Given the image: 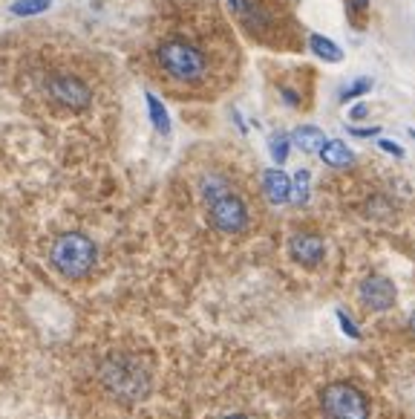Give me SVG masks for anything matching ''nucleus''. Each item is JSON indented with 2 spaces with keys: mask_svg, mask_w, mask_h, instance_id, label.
<instances>
[{
  "mask_svg": "<svg viewBox=\"0 0 415 419\" xmlns=\"http://www.w3.org/2000/svg\"><path fill=\"white\" fill-rule=\"evenodd\" d=\"M95 376L101 390L113 402H124V405L145 402L153 388L150 365L138 353H107L98 361Z\"/></svg>",
  "mask_w": 415,
  "mask_h": 419,
  "instance_id": "f257e3e1",
  "label": "nucleus"
},
{
  "mask_svg": "<svg viewBox=\"0 0 415 419\" xmlns=\"http://www.w3.org/2000/svg\"><path fill=\"white\" fill-rule=\"evenodd\" d=\"M156 64L165 70L168 79H173L176 84H202L211 72V61L208 52L188 41V38H165L156 47Z\"/></svg>",
  "mask_w": 415,
  "mask_h": 419,
  "instance_id": "f03ea898",
  "label": "nucleus"
},
{
  "mask_svg": "<svg viewBox=\"0 0 415 419\" xmlns=\"http://www.w3.org/2000/svg\"><path fill=\"white\" fill-rule=\"evenodd\" d=\"M95 258H98L95 243L87 235H78V232H67L61 237H55L52 252H49L52 266L64 278H84L95 266Z\"/></svg>",
  "mask_w": 415,
  "mask_h": 419,
  "instance_id": "7ed1b4c3",
  "label": "nucleus"
},
{
  "mask_svg": "<svg viewBox=\"0 0 415 419\" xmlns=\"http://www.w3.org/2000/svg\"><path fill=\"white\" fill-rule=\"evenodd\" d=\"M320 405L329 419H369V399L352 382H332L320 393Z\"/></svg>",
  "mask_w": 415,
  "mask_h": 419,
  "instance_id": "20e7f679",
  "label": "nucleus"
},
{
  "mask_svg": "<svg viewBox=\"0 0 415 419\" xmlns=\"http://www.w3.org/2000/svg\"><path fill=\"white\" fill-rule=\"evenodd\" d=\"M47 96H49L52 104L67 107V110H87L90 102H92L90 87L81 79H75V75H64V72L52 75V79L47 81Z\"/></svg>",
  "mask_w": 415,
  "mask_h": 419,
  "instance_id": "39448f33",
  "label": "nucleus"
},
{
  "mask_svg": "<svg viewBox=\"0 0 415 419\" xmlns=\"http://www.w3.org/2000/svg\"><path fill=\"white\" fill-rule=\"evenodd\" d=\"M208 217H211V223L216 228H220V232L240 235L243 228L248 226V208L236 194L225 191L222 197H216V200L208 203Z\"/></svg>",
  "mask_w": 415,
  "mask_h": 419,
  "instance_id": "423d86ee",
  "label": "nucleus"
},
{
  "mask_svg": "<svg viewBox=\"0 0 415 419\" xmlns=\"http://www.w3.org/2000/svg\"><path fill=\"white\" fill-rule=\"evenodd\" d=\"M358 292H361V301L375 313H384L395 303V287H392V280L384 278V275H369L361 283Z\"/></svg>",
  "mask_w": 415,
  "mask_h": 419,
  "instance_id": "0eeeda50",
  "label": "nucleus"
},
{
  "mask_svg": "<svg viewBox=\"0 0 415 419\" xmlns=\"http://www.w3.org/2000/svg\"><path fill=\"white\" fill-rule=\"evenodd\" d=\"M288 252H291L294 260L303 263V266H318L323 260V255H326V246H323V240L318 235L300 232V235H294L288 240Z\"/></svg>",
  "mask_w": 415,
  "mask_h": 419,
  "instance_id": "6e6552de",
  "label": "nucleus"
},
{
  "mask_svg": "<svg viewBox=\"0 0 415 419\" xmlns=\"http://www.w3.org/2000/svg\"><path fill=\"white\" fill-rule=\"evenodd\" d=\"M263 191L266 197L274 203V205H283L288 203V194H291V177L280 168H268L263 174Z\"/></svg>",
  "mask_w": 415,
  "mask_h": 419,
  "instance_id": "1a4fd4ad",
  "label": "nucleus"
},
{
  "mask_svg": "<svg viewBox=\"0 0 415 419\" xmlns=\"http://www.w3.org/2000/svg\"><path fill=\"white\" fill-rule=\"evenodd\" d=\"M288 139H291L294 148H300L303 154H320V148L326 145L323 130H320V127H314V125H300Z\"/></svg>",
  "mask_w": 415,
  "mask_h": 419,
  "instance_id": "9d476101",
  "label": "nucleus"
},
{
  "mask_svg": "<svg viewBox=\"0 0 415 419\" xmlns=\"http://www.w3.org/2000/svg\"><path fill=\"white\" fill-rule=\"evenodd\" d=\"M309 49L318 55L323 64H341V61H343V49L334 44L332 38H326V35H320V32H311V35H309Z\"/></svg>",
  "mask_w": 415,
  "mask_h": 419,
  "instance_id": "9b49d317",
  "label": "nucleus"
},
{
  "mask_svg": "<svg viewBox=\"0 0 415 419\" xmlns=\"http://www.w3.org/2000/svg\"><path fill=\"white\" fill-rule=\"evenodd\" d=\"M320 159L329 165V168H349L355 162V154L346 148V142L341 139H326V145L320 148Z\"/></svg>",
  "mask_w": 415,
  "mask_h": 419,
  "instance_id": "f8f14e48",
  "label": "nucleus"
},
{
  "mask_svg": "<svg viewBox=\"0 0 415 419\" xmlns=\"http://www.w3.org/2000/svg\"><path fill=\"white\" fill-rule=\"evenodd\" d=\"M145 102H147V113H150V122L153 127L162 133V136H168L170 133V116H168V107L162 104L159 96H153V93H145Z\"/></svg>",
  "mask_w": 415,
  "mask_h": 419,
  "instance_id": "ddd939ff",
  "label": "nucleus"
},
{
  "mask_svg": "<svg viewBox=\"0 0 415 419\" xmlns=\"http://www.w3.org/2000/svg\"><path fill=\"white\" fill-rule=\"evenodd\" d=\"M52 9V0H15L9 6V12L15 17H35V15H44Z\"/></svg>",
  "mask_w": 415,
  "mask_h": 419,
  "instance_id": "4468645a",
  "label": "nucleus"
},
{
  "mask_svg": "<svg viewBox=\"0 0 415 419\" xmlns=\"http://www.w3.org/2000/svg\"><path fill=\"white\" fill-rule=\"evenodd\" d=\"M309 180H311V174H309L306 168H300L298 174L291 177V194H288V200L294 205H306L309 203Z\"/></svg>",
  "mask_w": 415,
  "mask_h": 419,
  "instance_id": "2eb2a0df",
  "label": "nucleus"
},
{
  "mask_svg": "<svg viewBox=\"0 0 415 419\" xmlns=\"http://www.w3.org/2000/svg\"><path fill=\"white\" fill-rule=\"evenodd\" d=\"M268 150H271V159L277 165H283L288 159V150H291V139L286 136V133H274V136L268 139Z\"/></svg>",
  "mask_w": 415,
  "mask_h": 419,
  "instance_id": "dca6fc26",
  "label": "nucleus"
},
{
  "mask_svg": "<svg viewBox=\"0 0 415 419\" xmlns=\"http://www.w3.org/2000/svg\"><path fill=\"white\" fill-rule=\"evenodd\" d=\"M369 90H372V81H369V79H355V81L341 93V102H343V104H346V102H355V99L366 96Z\"/></svg>",
  "mask_w": 415,
  "mask_h": 419,
  "instance_id": "f3484780",
  "label": "nucleus"
},
{
  "mask_svg": "<svg viewBox=\"0 0 415 419\" xmlns=\"http://www.w3.org/2000/svg\"><path fill=\"white\" fill-rule=\"evenodd\" d=\"M338 321H341V330L349 335V338H361V330L358 327H355V321L343 313V310H338Z\"/></svg>",
  "mask_w": 415,
  "mask_h": 419,
  "instance_id": "a211bd4d",
  "label": "nucleus"
},
{
  "mask_svg": "<svg viewBox=\"0 0 415 419\" xmlns=\"http://www.w3.org/2000/svg\"><path fill=\"white\" fill-rule=\"evenodd\" d=\"M378 148L384 150V154H392L395 159H404V157H407V150H404L398 142H392V139H381V142H378Z\"/></svg>",
  "mask_w": 415,
  "mask_h": 419,
  "instance_id": "6ab92c4d",
  "label": "nucleus"
},
{
  "mask_svg": "<svg viewBox=\"0 0 415 419\" xmlns=\"http://www.w3.org/2000/svg\"><path fill=\"white\" fill-rule=\"evenodd\" d=\"M352 136H358V139H369V136H378L381 127L378 125H369V127H349Z\"/></svg>",
  "mask_w": 415,
  "mask_h": 419,
  "instance_id": "aec40b11",
  "label": "nucleus"
},
{
  "mask_svg": "<svg viewBox=\"0 0 415 419\" xmlns=\"http://www.w3.org/2000/svg\"><path fill=\"white\" fill-rule=\"evenodd\" d=\"M366 116H369V107H366L364 102L352 104V110H349V119H352V122H361V119H366Z\"/></svg>",
  "mask_w": 415,
  "mask_h": 419,
  "instance_id": "412c9836",
  "label": "nucleus"
},
{
  "mask_svg": "<svg viewBox=\"0 0 415 419\" xmlns=\"http://www.w3.org/2000/svg\"><path fill=\"white\" fill-rule=\"evenodd\" d=\"M369 6V0H349V9L352 12H364Z\"/></svg>",
  "mask_w": 415,
  "mask_h": 419,
  "instance_id": "4be33fe9",
  "label": "nucleus"
},
{
  "mask_svg": "<svg viewBox=\"0 0 415 419\" xmlns=\"http://www.w3.org/2000/svg\"><path fill=\"white\" fill-rule=\"evenodd\" d=\"M409 330H412V333H415V310H412V313H409Z\"/></svg>",
  "mask_w": 415,
  "mask_h": 419,
  "instance_id": "5701e85b",
  "label": "nucleus"
},
{
  "mask_svg": "<svg viewBox=\"0 0 415 419\" xmlns=\"http://www.w3.org/2000/svg\"><path fill=\"white\" fill-rule=\"evenodd\" d=\"M407 133H409V136H412V139H415V127H409V130H407Z\"/></svg>",
  "mask_w": 415,
  "mask_h": 419,
  "instance_id": "b1692460",
  "label": "nucleus"
},
{
  "mask_svg": "<svg viewBox=\"0 0 415 419\" xmlns=\"http://www.w3.org/2000/svg\"><path fill=\"white\" fill-rule=\"evenodd\" d=\"M225 419H248V416H225Z\"/></svg>",
  "mask_w": 415,
  "mask_h": 419,
  "instance_id": "393cba45",
  "label": "nucleus"
}]
</instances>
